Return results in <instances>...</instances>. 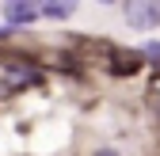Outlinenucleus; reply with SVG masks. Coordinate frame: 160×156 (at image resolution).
Listing matches in <instances>:
<instances>
[{
  "label": "nucleus",
  "mask_w": 160,
  "mask_h": 156,
  "mask_svg": "<svg viewBox=\"0 0 160 156\" xmlns=\"http://www.w3.org/2000/svg\"><path fill=\"white\" fill-rule=\"evenodd\" d=\"M122 12H126V23L133 31H152L160 23V4H152V0H130Z\"/></svg>",
  "instance_id": "obj_1"
},
{
  "label": "nucleus",
  "mask_w": 160,
  "mask_h": 156,
  "mask_svg": "<svg viewBox=\"0 0 160 156\" xmlns=\"http://www.w3.org/2000/svg\"><path fill=\"white\" fill-rule=\"evenodd\" d=\"M42 12V8H34L27 4V0H19V4H4V15L12 19V23H34V15Z\"/></svg>",
  "instance_id": "obj_2"
},
{
  "label": "nucleus",
  "mask_w": 160,
  "mask_h": 156,
  "mask_svg": "<svg viewBox=\"0 0 160 156\" xmlns=\"http://www.w3.org/2000/svg\"><path fill=\"white\" fill-rule=\"evenodd\" d=\"M42 15H50V19H65V15H72V4H61V0L42 4Z\"/></svg>",
  "instance_id": "obj_3"
},
{
  "label": "nucleus",
  "mask_w": 160,
  "mask_h": 156,
  "mask_svg": "<svg viewBox=\"0 0 160 156\" xmlns=\"http://www.w3.org/2000/svg\"><path fill=\"white\" fill-rule=\"evenodd\" d=\"M141 57H145V61H152V65H160V42H149V46H141Z\"/></svg>",
  "instance_id": "obj_4"
},
{
  "label": "nucleus",
  "mask_w": 160,
  "mask_h": 156,
  "mask_svg": "<svg viewBox=\"0 0 160 156\" xmlns=\"http://www.w3.org/2000/svg\"><path fill=\"white\" fill-rule=\"evenodd\" d=\"M137 61H141V57H118L114 69H118V72H130V69H137Z\"/></svg>",
  "instance_id": "obj_5"
},
{
  "label": "nucleus",
  "mask_w": 160,
  "mask_h": 156,
  "mask_svg": "<svg viewBox=\"0 0 160 156\" xmlns=\"http://www.w3.org/2000/svg\"><path fill=\"white\" fill-rule=\"evenodd\" d=\"M95 156H118V152L114 149H103V152H95Z\"/></svg>",
  "instance_id": "obj_6"
}]
</instances>
